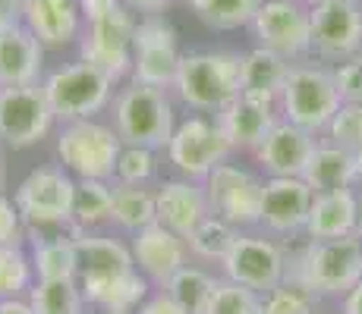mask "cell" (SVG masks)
Segmentation results:
<instances>
[{
  "mask_svg": "<svg viewBox=\"0 0 362 314\" xmlns=\"http://www.w3.org/2000/svg\"><path fill=\"white\" fill-rule=\"evenodd\" d=\"M76 255H79V289L88 305H98L107 314H136L148 298V280L139 274L132 251L117 239L98 233H79Z\"/></svg>",
  "mask_w": 362,
  "mask_h": 314,
  "instance_id": "6da1fadb",
  "label": "cell"
},
{
  "mask_svg": "<svg viewBox=\"0 0 362 314\" xmlns=\"http://www.w3.org/2000/svg\"><path fill=\"white\" fill-rule=\"evenodd\" d=\"M287 280L305 286L312 296H346L362 280V236L312 239L287 264Z\"/></svg>",
  "mask_w": 362,
  "mask_h": 314,
  "instance_id": "7a4b0ae2",
  "label": "cell"
},
{
  "mask_svg": "<svg viewBox=\"0 0 362 314\" xmlns=\"http://www.w3.org/2000/svg\"><path fill=\"white\" fill-rule=\"evenodd\" d=\"M240 54L230 51H192L183 54L173 92L192 110L221 114L240 97Z\"/></svg>",
  "mask_w": 362,
  "mask_h": 314,
  "instance_id": "3957f363",
  "label": "cell"
},
{
  "mask_svg": "<svg viewBox=\"0 0 362 314\" xmlns=\"http://www.w3.org/2000/svg\"><path fill=\"white\" fill-rule=\"evenodd\" d=\"M114 85L117 82L104 69L86 60L57 66L41 79V92L60 123L95 120V114H101L114 101Z\"/></svg>",
  "mask_w": 362,
  "mask_h": 314,
  "instance_id": "277c9868",
  "label": "cell"
},
{
  "mask_svg": "<svg viewBox=\"0 0 362 314\" xmlns=\"http://www.w3.org/2000/svg\"><path fill=\"white\" fill-rule=\"evenodd\" d=\"M114 129L123 145H142L151 151H167L177 116L164 88L132 82L114 97Z\"/></svg>",
  "mask_w": 362,
  "mask_h": 314,
  "instance_id": "5b68a950",
  "label": "cell"
},
{
  "mask_svg": "<svg viewBox=\"0 0 362 314\" xmlns=\"http://www.w3.org/2000/svg\"><path fill=\"white\" fill-rule=\"evenodd\" d=\"M340 104L344 101H340L337 85H334V69L315 66V63H296L287 76L277 110H281V120L315 135V132L328 129Z\"/></svg>",
  "mask_w": 362,
  "mask_h": 314,
  "instance_id": "8992f818",
  "label": "cell"
},
{
  "mask_svg": "<svg viewBox=\"0 0 362 314\" xmlns=\"http://www.w3.org/2000/svg\"><path fill=\"white\" fill-rule=\"evenodd\" d=\"M120 148H123V142L117 135V129L98 120L64 123V129L57 135L60 164L76 179H104V183H114Z\"/></svg>",
  "mask_w": 362,
  "mask_h": 314,
  "instance_id": "52a82bcc",
  "label": "cell"
},
{
  "mask_svg": "<svg viewBox=\"0 0 362 314\" xmlns=\"http://www.w3.org/2000/svg\"><path fill=\"white\" fill-rule=\"evenodd\" d=\"M73 195H76V179L64 167H38L16 186L13 201H16L25 229L38 233V229L69 227V220H73Z\"/></svg>",
  "mask_w": 362,
  "mask_h": 314,
  "instance_id": "ba28073f",
  "label": "cell"
},
{
  "mask_svg": "<svg viewBox=\"0 0 362 314\" xmlns=\"http://www.w3.org/2000/svg\"><path fill=\"white\" fill-rule=\"evenodd\" d=\"M180 41L177 29L161 16L151 13L136 23V38H132V82L151 88H173L180 69Z\"/></svg>",
  "mask_w": 362,
  "mask_h": 314,
  "instance_id": "9c48e42d",
  "label": "cell"
},
{
  "mask_svg": "<svg viewBox=\"0 0 362 314\" xmlns=\"http://www.w3.org/2000/svg\"><path fill=\"white\" fill-rule=\"evenodd\" d=\"M136 23L132 10L117 4L107 16L86 23L79 35V60L95 63L98 69L110 76L114 82L132 76V38H136Z\"/></svg>",
  "mask_w": 362,
  "mask_h": 314,
  "instance_id": "30bf717a",
  "label": "cell"
},
{
  "mask_svg": "<svg viewBox=\"0 0 362 314\" xmlns=\"http://www.w3.org/2000/svg\"><path fill=\"white\" fill-rule=\"evenodd\" d=\"M230 155L233 148L221 132L218 120H208V116H189V120L177 123L170 142H167L170 164L186 179H196V183H205L208 173L218 164H227Z\"/></svg>",
  "mask_w": 362,
  "mask_h": 314,
  "instance_id": "8fae6325",
  "label": "cell"
},
{
  "mask_svg": "<svg viewBox=\"0 0 362 314\" xmlns=\"http://www.w3.org/2000/svg\"><path fill=\"white\" fill-rule=\"evenodd\" d=\"M249 29L259 47H268L287 60L305 57L312 51V13L299 0H262Z\"/></svg>",
  "mask_w": 362,
  "mask_h": 314,
  "instance_id": "7c38bea8",
  "label": "cell"
},
{
  "mask_svg": "<svg viewBox=\"0 0 362 314\" xmlns=\"http://www.w3.org/2000/svg\"><path fill=\"white\" fill-rule=\"evenodd\" d=\"M205 195L208 205H211V214L233 223L236 229L262 223L264 179H259L255 173L243 170L236 164H218L205 176Z\"/></svg>",
  "mask_w": 362,
  "mask_h": 314,
  "instance_id": "4fadbf2b",
  "label": "cell"
},
{
  "mask_svg": "<svg viewBox=\"0 0 362 314\" xmlns=\"http://www.w3.org/2000/svg\"><path fill=\"white\" fill-rule=\"evenodd\" d=\"M51 104L41 85L0 88V142L6 148H32L54 129Z\"/></svg>",
  "mask_w": 362,
  "mask_h": 314,
  "instance_id": "5bb4252c",
  "label": "cell"
},
{
  "mask_svg": "<svg viewBox=\"0 0 362 314\" xmlns=\"http://www.w3.org/2000/svg\"><path fill=\"white\" fill-rule=\"evenodd\" d=\"M312 51L322 60H350L362 54V4L325 0L312 6Z\"/></svg>",
  "mask_w": 362,
  "mask_h": 314,
  "instance_id": "9a60e30c",
  "label": "cell"
},
{
  "mask_svg": "<svg viewBox=\"0 0 362 314\" xmlns=\"http://www.w3.org/2000/svg\"><path fill=\"white\" fill-rule=\"evenodd\" d=\"M224 280H233L246 289L271 292L274 286L287 280V255L281 246H274L271 239L262 236H240L230 255L224 258Z\"/></svg>",
  "mask_w": 362,
  "mask_h": 314,
  "instance_id": "2e32d148",
  "label": "cell"
},
{
  "mask_svg": "<svg viewBox=\"0 0 362 314\" xmlns=\"http://www.w3.org/2000/svg\"><path fill=\"white\" fill-rule=\"evenodd\" d=\"M132 261H136L139 274L148 283H158L164 289L167 283L173 280L177 270L186 267V239L177 236L173 229L161 227V223H151V227L139 229L132 236Z\"/></svg>",
  "mask_w": 362,
  "mask_h": 314,
  "instance_id": "e0dca14e",
  "label": "cell"
},
{
  "mask_svg": "<svg viewBox=\"0 0 362 314\" xmlns=\"http://www.w3.org/2000/svg\"><path fill=\"white\" fill-rule=\"evenodd\" d=\"M312 186L303 176H268L262 195V223L271 233H299L305 229L312 207Z\"/></svg>",
  "mask_w": 362,
  "mask_h": 314,
  "instance_id": "ac0fdd59",
  "label": "cell"
},
{
  "mask_svg": "<svg viewBox=\"0 0 362 314\" xmlns=\"http://www.w3.org/2000/svg\"><path fill=\"white\" fill-rule=\"evenodd\" d=\"M315 135L299 126L277 120L274 129L262 138V145L255 148L262 170L268 176H303L305 164H309L312 151H315Z\"/></svg>",
  "mask_w": 362,
  "mask_h": 314,
  "instance_id": "d6986e66",
  "label": "cell"
},
{
  "mask_svg": "<svg viewBox=\"0 0 362 314\" xmlns=\"http://www.w3.org/2000/svg\"><path fill=\"white\" fill-rule=\"evenodd\" d=\"M41 69L45 44L23 23H13L0 32V88L41 85Z\"/></svg>",
  "mask_w": 362,
  "mask_h": 314,
  "instance_id": "ffe728a7",
  "label": "cell"
},
{
  "mask_svg": "<svg viewBox=\"0 0 362 314\" xmlns=\"http://www.w3.org/2000/svg\"><path fill=\"white\" fill-rule=\"evenodd\" d=\"M158 198V223L173 229L177 236H189L205 217H211V205H208L205 183L196 179H167L155 192Z\"/></svg>",
  "mask_w": 362,
  "mask_h": 314,
  "instance_id": "44dd1931",
  "label": "cell"
},
{
  "mask_svg": "<svg viewBox=\"0 0 362 314\" xmlns=\"http://www.w3.org/2000/svg\"><path fill=\"white\" fill-rule=\"evenodd\" d=\"M19 23L45 47H64L82 35L79 0H23Z\"/></svg>",
  "mask_w": 362,
  "mask_h": 314,
  "instance_id": "7402d4cb",
  "label": "cell"
},
{
  "mask_svg": "<svg viewBox=\"0 0 362 314\" xmlns=\"http://www.w3.org/2000/svg\"><path fill=\"white\" fill-rule=\"evenodd\" d=\"M214 120H218L221 132L227 135L233 151H255L262 145V138L281 120V110H277V104H264L240 95L221 114H214Z\"/></svg>",
  "mask_w": 362,
  "mask_h": 314,
  "instance_id": "603a6c76",
  "label": "cell"
},
{
  "mask_svg": "<svg viewBox=\"0 0 362 314\" xmlns=\"http://www.w3.org/2000/svg\"><path fill=\"white\" fill-rule=\"evenodd\" d=\"M359 227V195L353 188L315 192L303 233L309 239H340L356 233Z\"/></svg>",
  "mask_w": 362,
  "mask_h": 314,
  "instance_id": "cb8c5ba5",
  "label": "cell"
},
{
  "mask_svg": "<svg viewBox=\"0 0 362 314\" xmlns=\"http://www.w3.org/2000/svg\"><path fill=\"white\" fill-rule=\"evenodd\" d=\"M290 69H293V63L287 57L268 51V47H252L240 60V95L264 104H277Z\"/></svg>",
  "mask_w": 362,
  "mask_h": 314,
  "instance_id": "d4e9b609",
  "label": "cell"
},
{
  "mask_svg": "<svg viewBox=\"0 0 362 314\" xmlns=\"http://www.w3.org/2000/svg\"><path fill=\"white\" fill-rule=\"evenodd\" d=\"M303 179L312 186V192H331V188H350L359 179L356 173V151L334 142H318L309 164L303 170Z\"/></svg>",
  "mask_w": 362,
  "mask_h": 314,
  "instance_id": "484cf974",
  "label": "cell"
},
{
  "mask_svg": "<svg viewBox=\"0 0 362 314\" xmlns=\"http://www.w3.org/2000/svg\"><path fill=\"white\" fill-rule=\"evenodd\" d=\"M114 217V183L104 179H76V195H73V236L79 233H95L98 227L110 223Z\"/></svg>",
  "mask_w": 362,
  "mask_h": 314,
  "instance_id": "4316f807",
  "label": "cell"
},
{
  "mask_svg": "<svg viewBox=\"0 0 362 314\" xmlns=\"http://www.w3.org/2000/svg\"><path fill=\"white\" fill-rule=\"evenodd\" d=\"M32 267L38 280H76L79 277V255H76V239L64 233H51L35 239L32 248Z\"/></svg>",
  "mask_w": 362,
  "mask_h": 314,
  "instance_id": "83f0119b",
  "label": "cell"
},
{
  "mask_svg": "<svg viewBox=\"0 0 362 314\" xmlns=\"http://www.w3.org/2000/svg\"><path fill=\"white\" fill-rule=\"evenodd\" d=\"M120 229L136 236L139 229L158 223V198L145 186H120L114 183V217Z\"/></svg>",
  "mask_w": 362,
  "mask_h": 314,
  "instance_id": "f1b7e54d",
  "label": "cell"
},
{
  "mask_svg": "<svg viewBox=\"0 0 362 314\" xmlns=\"http://www.w3.org/2000/svg\"><path fill=\"white\" fill-rule=\"evenodd\" d=\"M236 239H240V229L224 217H218V214H211L186 236V248L196 258H205V261H224L236 246Z\"/></svg>",
  "mask_w": 362,
  "mask_h": 314,
  "instance_id": "f546056e",
  "label": "cell"
},
{
  "mask_svg": "<svg viewBox=\"0 0 362 314\" xmlns=\"http://www.w3.org/2000/svg\"><path fill=\"white\" fill-rule=\"evenodd\" d=\"M29 305L35 314H86L79 280H35L29 289Z\"/></svg>",
  "mask_w": 362,
  "mask_h": 314,
  "instance_id": "4dcf8cb0",
  "label": "cell"
},
{
  "mask_svg": "<svg viewBox=\"0 0 362 314\" xmlns=\"http://www.w3.org/2000/svg\"><path fill=\"white\" fill-rule=\"evenodd\" d=\"M214 286H218V280H214L211 274H205L202 267H189V264H186L183 270L173 274V280L167 283L164 289L170 292V298L186 314H205L208 302H211Z\"/></svg>",
  "mask_w": 362,
  "mask_h": 314,
  "instance_id": "1f68e13d",
  "label": "cell"
},
{
  "mask_svg": "<svg viewBox=\"0 0 362 314\" xmlns=\"http://www.w3.org/2000/svg\"><path fill=\"white\" fill-rule=\"evenodd\" d=\"M186 4L196 10V16L205 25L230 32V29H243V25L252 23L262 0H186Z\"/></svg>",
  "mask_w": 362,
  "mask_h": 314,
  "instance_id": "d6a6232c",
  "label": "cell"
},
{
  "mask_svg": "<svg viewBox=\"0 0 362 314\" xmlns=\"http://www.w3.org/2000/svg\"><path fill=\"white\" fill-rule=\"evenodd\" d=\"M32 286H35L32 255H25L23 246H0V302L29 296Z\"/></svg>",
  "mask_w": 362,
  "mask_h": 314,
  "instance_id": "836d02e7",
  "label": "cell"
},
{
  "mask_svg": "<svg viewBox=\"0 0 362 314\" xmlns=\"http://www.w3.org/2000/svg\"><path fill=\"white\" fill-rule=\"evenodd\" d=\"M205 314H262V296L233 280H218Z\"/></svg>",
  "mask_w": 362,
  "mask_h": 314,
  "instance_id": "e575fe53",
  "label": "cell"
},
{
  "mask_svg": "<svg viewBox=\"0 0 362 314\" xmlns=\"http://www.w3.org/2000/svg\"><path fill=\"white\" fill-rule=\"evenodd\" d=\"M158 173V155L142 145H123L117 157L114 183L120 186H145Z\"/></svg>",
  "mask_w": 362,
  "mask_h": 314,
  "instance_id": "d590c367",
  "label": "cell"
},
{
  "mask_svg": "<svg viewBox=\"0 0 362 314\" xmlns=\"http://www.w3.org/2000/svg\"><path fill=\"white\" fill-rule=\"evenodd\" d=\"M312 308H315V296L293 280H284L262 298V314H312Z\"/></svg>",
  "mask_w": 362,
  "mask_h": 314,
  "instance_id": "8d00e7d4",
  "label": "cell"
},
{
  "mask_svg": "<svg viewBox=\"0 0 362 314\" xmlns=\"http://www.w3.org/2000/svg\"><path fill=\"white\" fill-rule=\"evenodd\" d=\"M328 142L344 145L350 151L362 148V104H340V110L328 123Z\"/></svg>",
  "mask_w": 362,
  "mask_h": 314,
  "instance_id": "74e56055",
  "label": "cell"
},
{
  "mask_svg": "<svg viewBox=\"0 0 362 314\" xmlns=\"http://www.w3.org/2000/svg\"><path fill=\"white\" fill-rule=\"evenodd\" d=\"M334 85L344 104H362V54L344 60L334 69Z\"/></svg>",
  "mask_w": 362,
  "mask_h": 314,
  "instance_id": "f35d334b",
  "label": "cell"
},
{
  "mask_svg": "<svg viewBox=\"0 0 362 314\" xmlns=\"http://www.w3.org/2000/svg\"><path fill=\"white\" fill-rule=\"evenodd\" d=\"M25 223L19 217L16 201H10L0 192V246H23Z\"/></svg>",
  "mask_w": 362,
  "mask_h": 314,
  "instance_id": "ab89813d",
  "label": "cell"
},
{
  "mask_svg": "<svg viewBox=\"0 0 362 314\" xmlns=\"http://www.w3.org/2000/svg\"><path fill=\"white\" fill-rule=\"evenodd\" d=\"M136 314H186V311L180 308L177 302H173L170 292L161 289V292H155V296L145 298V302L136 308Z\"/></svg>",
  "mask_w": 362,
  "mask_h": 314,
  "instance_id": "60d3db41",
  "label": "cell"
},
{
  "mask_svg": "<svg viewBox=\"0 0 362 314\" xmlns=\"http://www.w3.org/2000/svg\"><path fill=\"white\" fill-rule=\"evenodd\" d=\"M120 0H79V13H82V23H95V19L107 16Z\"/></svg>",
  "mask_w": 362,
  "mask_h": 314,
  "instance_id": "b9f144b4",
  "label": "cell"
},
{
  "mask_svg": "<svg viewBox=\"0 0 362 314\" xmlns=\"http://www.w3.org/2000/svg\"><path fill=\"white\" fill-rule=\"evenodd\" d=\"M127 10L132 13H142V16H151V13H161L170 0H120Z\"/></svg>",
  "mask_w": 362,
  "mask_h": 314,
  "instance_id": "7bdbcfd3",
  "label": "cell"
},
{
  "mask_svg": "<svg viewBox=\"0 0 362 314\" xmlns=\"http://www.w3.org/2000/svg\"><path fill=\"white\" fill-rule=\"evenodd\" d=\"M344 314H362V280L344 296Z\"/></svg>",
  "mask_w": 362,
  "mask_h": 314,
  "instance_id": "ee69618b",
  "label": "cell"
},
{
  "mask_svg": "<svg viewBox=\"0 0 362 314\" xmlns=\"http://www.w3.org/2000/svg\"><path fill=\"white\" fill-rule=\"evenodd\" d=\"M0 314H35L29 298H6V302H0Z\"/></svg>",
  "mask_w": 362,
  "mask_h": 314,
  "instance_id": "f6af8a7d",
  "label": "cell"
},
{
  "mask_svg": "<svg viewBox=\"0 0 362 314\" xmlns=\"http://www.w3.org/2000/svg\"><path fill=\"white\" fill-rule=\"evenodd\" d=\"M19 13H23V0H0V19L19 23Z\"/></svg>",
  "mask_w": 362,
  "mask_h": 314,
  "instance_id": "bcb514c9",
  "label": "cell"
},
{
  "mask_svg": "<svg viewBox=\"0 0 362 314\" xmlns=\"http://www.w3.org/2000/svg\"><path fill=\"white\" fill-rule=\"evenodd\" d=\"M356 173H359V179H362V148L356 151Z\"/></svg>",
  "mask_w": 362,
  "mask_h": 314,
  "instance_id": "7dc6e473",
  "label": "cell"
},
{
  "mask_svg": "<svg viewBox=\"0 0 362 314\" xmlns=\"http://www.w3.org/2000/svg\"><path fill=\"white\" fill-rule=\"evenodd\" d=\"M299 4H303V6H309V10H312V6H318V4H325V0H299Z\"/></svg>",
  "mask_w": 362,
  "mask_h": 314,
  "instance_id": "c3c4849f",
  "label": "cell"
},
{
  "mask_svg": "<svg viewBox=\"0 0 362 314\" xmlns=\"http://www.w3.org/2000/svg\"><path fill=\"white\" fill-rule=\"evenodd\" d=\"M356 233L362 236V195H359V227H356Z\"/></svg>",
  "mask_w": 362,
  "mask_h": 314,
  "instance_id": "681fc988",
  "label": "cell"
},
{
  "mask_svg": "<svg viewBox=\"0 0 362 314\" xmlns=\"http://www.w3.org/2000/svg\"><path fill=\"white\" fill-rule=\"evenodd\" d=\"M0 188H4V157H0Z\"/></svg>",
  "mask_w": 362,
  "mask_h": 314,
  "instance_id": "f907efd6",
  "label": "cell"
}]
</instances>
